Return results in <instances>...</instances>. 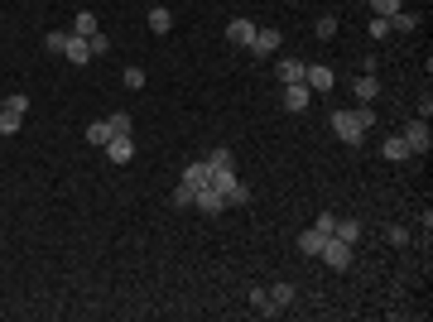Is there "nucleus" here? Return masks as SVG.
<instances>
[{
	"label": "nucleus",
	"instance_id": "obj_18",
	"mask_svg": "<svg viewBox=\"0 0 433 322\" xmlns=\"http://www.w3.org/2000/svg\"><path fill=\"white\" fill-rule=\"evenodd\" d=\"M111 120H92V125H87V144H97V149H106V140H111Z\"/></svg>",
	"mask_w": 433,
	"mask_h": 322
},
{
	"label": "nucleus",
	"instance_id": "obj_14",
	"mask_svg": "<svg viewBox=\"0 0 433 322\" xmlns=\"http://www.w3.org/2000/svg\"><path fill=\"white\" fill-rule=\"evenodd\" d=\"M207 178H212V168H207V159H193V163H183V183H188V188H202Z\"/></svg>",
	"mask_w": 433,
	"mask_h": 322
},
{
	"label": "nucleus",
	"instance_id": "obj_26",
	"mask_svg": "<svg viewBox=\"0 0 433 322\" xmlns=\"http://www.w3.org/2000/svg\"><path fill=\"white\" fill-rule=\"evenodd\" d=\"M106 120H111V130H116V135H135V120H130L126 111H116V116H106Z\"/></svg>",
	"mask_w": 433,
	"mask_h": 322
},
{
	"label": "nucleus",
	"instance_id": "obj_22",
	"mask_svg": "<svg viewBox=\"0 0 433 322\" xmlns=\"http://www.w3.org/2000/svg\"><path fill=\"white\" fill-rule=\"evenodd\" d=\"M245 202H250V188H245L241 178H236V183L226 188V207H245Z\"/></svg>",
	"mask_w": 433,
	"mask_h": 322
},
{
	"label": "nucleus",
	"instance_id": "obj_6",
	"mask_svg": "<svg viewBox=\"0 0 433 322\" xmlns=\"http://www.w3.org/2000/svg\"><path fill=\"white\" fill-rule=\"evenodd\" d=\"M106 159L111 163H130L135 159V135H111L106 140Z\"/></svg>",
	"mask_w": 433,
	"mask_h": 322
},
{
	"label": "nucleus",
	"instance_id": "obj_36",
	"mask_svg": "<svg viewBox=\"0 0 433 322\" xmlns=\"http://www.w3.org/2000/svg\"><path fill=\"white\" fill-rule=\"evenodd\" d=\"M313 226H318L323 236H332V226H337V216H332V212H318V221H313Z\"/></svg>",
	"mask_w": 433,
	"mask_h": 322
},
{
	"label": "nucleus",
	"instance_id": "obj_27",
	"mask_svg": "<svg viewBox=\"0 0 433 322\" xmlns=\"http://www.w3.org/2000/svg\"><path fill=\"white\" fill-rule=\"evenodd\" d=\"M63 44H68V34H63V29H49V34H44V49H49V54L63 58Z\"/></svg>",
	"mask_w": 433,
	"mask_h": 322
},
{
	"label": "nucleus",
	"instance_id": "obj_38",
	"mask_svg": "<svg viewBox=\"0 0 433 322\" xmlns=\"http://www.w3.org/2000/svg\"><path fill=\"white\" fill-rule=\"evenodd\" d=\"M371 39H390V25H385L380 15H376V20H371Z\"/></svg>",
	"mask_w": 433,
	"mask_h": 322
},
{
	"label": "nucleus",
	"instance_id": "obj_32",
	"mask_svg": "<svg viewBox=\"0 0 433 322\" xmlns=\"http://www.w3.org/2000/svg\"><path fill=\"white\" fill-rule=\"evenodd\" d=\"M352 116H356V125H361V130H371V125H376V111L366 106V101H361V106H356Z\"/></svg>",
	"mask_w": 433,
	"mask_h": 322
},
{
	"label": "nucleus",
	"instance_id": "obj_23",
	"mask_svg": "<svg viewBox=\"0 0 433 322\" xmlns=\"http://www.w3.org/2000/svg\"><path fill=\"white\" fill-rule=\"evenodd\" d=\"M380 154H385V159H409V149H405V140H400V135H390Z\"/></svg>",
	"mask_w": 433,
	"mask_h": 322
},
{
	"label": "nucleus",
	"instance_id": "obj_19",
	"mask_svg": "<svg viewBox=\"0 0 433 322\" xmlns=\"http://www.w3.org/2000/svg\"><path fill=\"white\" fill-rule=\"evenodd\" d=\"M323 231H318V226H313V231H303V236H298V250H303V255H308V260H313V255H318V250H323Z\"/></svg>",
	"mask_w": 433,
	"mask_h": 322
},
{
	"label": "nucleus",
	"instance_id": "obj_12",
	"mask_svg": "<svg viewBox=\"0 0 433 322\" xmlns=\"http://www.w3.org/2000/svg\"><path fill=\"white\" fill-rule=\"evenodd\" d=\"M352 92H356V101H366V106H371V101H376V97H380V78H376V73H366V78H356V82H352Z\"/></svg>",
	"mask_w": 433,
	"mask_h": 322
},
{
	"label": "nucleus",
	"instance_id": "obj_11",
	"mask_svg": "<svg viewBox=\"0 0 433 322\" xmlns=\"http://www.w3.org/2000/svg\"><path fill=\"white\" fill-rule=\"evenodd\" d=\"M255 20H231V25H226V39H231V44H241V49H250V39H255Z\"/></svg>",
	"mask_w": 433,
	"mask_h": 322
},
{
	"label": "nucleus",
	"instance_id": "obj_7",
	"mask_svg": "<svg viewBox=\"0 0 433 322\" xmlns=\"http://www.w3.org/2000/svg\"><path fill=\"white\" fill-rule=\"evenodd\" d=\"M279 44H284V34H279V29H255V39H250V54H255V58H270Z\"/></svg>",
	"mask_w": 433,
	"mask_h": 322
},
{
	"label": "nucleus",
	"instance_id": "obj_9",
	"mask_svg": "<svg viewBox=\"0 0 433 322\" xmlns=\"http://www.w3.org/2000/svg\"><path fill=\"white\" fill-rule=\"evenodd\" d=\"M303 68H308V63H298V58H279V63H274V78L284 82V87H294V82H303Z\"/></svg>",
	"mask_w": 433,
	"mask_h": 322
},
{
	"label": "nucleus",
	"instance_id": "obj_10",
	"mask_svg": "<svg viewBox=\"0 0 433 322\" xmlns=\"http://www.w3.org/2000/svg\"><path fill=\"white\" fill-rule=\"evenodd\" d=\"M308 92H313V87H308V82H294V87H284V111H308Z\"/></svg>",
	"mask_w": 433,
	"mask_h": 322
},
{
	"label": "nucleus",
	"instance_id": "obj_35",
	"mask_svg": "<svg viewBox=\"0 0 433 322\" xmlns=\"http://www.w3.org/2000/svg\"><path fill=\"white\" fill-rule=\"evenodd\" d=\"M87 44H92V58H102V54H106V49H111V39H106V34H102V29H97V34H92Z\"/></svg>",
	"mask_w": 433,
	"mask_h": 322
},
{
	"label": "nucleus",
	"instance_id": "obj_34",
	"mask_svg": "<svg viewBox=\"0 0 433 322\" xmlns=\"http://www.w3.org/2000/svg\"><path fill=\"white\" fill-rule=\"evenodd\" d=\"M226 163H231V149H226V144H221V149H212V154H207V168H226Z\"/></svg>",
	"mask_w": 433,
	"mask_h": 322
},
{
	"label": "nucleus",
	"instance_id": "obj_24",
	"mask_svg": "<svg viewBox=\"0 0 433 322\" xmlns=\"http://www.w3.org/2000/svg\"><path fill=\"white\" fill-rule=\"evenodd\" d=\"M313 34H318V39H337V15H318Z\"/></svg>",
	"mask_w": 433,
	"mask_h": 322
},
{
	"label": "nucleus",
	"instance_id": "obj_5",
	"mask_svg": "<svg viewBox=\"0 0 433 322\" xmlns=\"http://www.w3.org/2000/svg\"><path fill=\"white\" fill-rule=\"evenodd\" d=\"M303 82H308L313 92H332V87H337V73H332L327 63H308V68H303Z\"/></svg>",
	"mask_w": 433,
	"mask_h": 322
},
{
	"label": "nucleus",
	"instance_id": "obj_16",
	"mask_svg": "<svg viewBox=\"0 0 433 322\" xmlns=\"http://www.w3.org/2000/svg\"><path fill=\"white\" fill-rule=\"evenodd\" d=\"M265 298H270V313H284V308L294 303V284H274Z\"/></svg>",
	"mask_w": 433,
	"mask_h": 322
},
{
	"label": "nucleus",
	"instance_id": "obj_2",
	"mask_svg": "<svg viewBox=\"0 0 433 322\" xmlns=\"http://www.w3.org/2000/svg\"><path fill=\"white\" fill-rule=\"evenodd\" d=\"M318 260H323L327 269H352V245L337 241V236H327L323 250H318Z\"/></svg>",
	"mask_w": 433,
	"mask_h": 322
},
{
	"label": "nucleus",
	"instance_id": "obj_30",
	"mask_svg": "<svg viewBox=\"0 0 433 322\" xmlns=\"http://www.w3.org/2000/svg\"><path fill=\"white\" fill-rule=\"evenodd\" d=\"M193 192H197V188H188V183H178V188H173V197H169V202H173V207H193Z\"/></svg>",
	"mask_w": 433,
	"mask_h": 322
},
{
	"label": "nucleus",
	"instance_id": "obj_8",
	"mask_svg": "<svg viewBox=\"0 0 433 322\" xmlns=\"http://www.w3.org/2000/svg\"><path fill=\"white\" fill-rule=\"evenodd\" d=\"M63 58L82 68V63H92V44H87L82 34H68V44H63Z\"/></svg>",
	"mask_w": 433,
	"mask_h": 322
},
{
	"label": "nucleus",
	"instance_id": "obj_3",
	"mask_svg": "<svg viewBox=\"0 0 433 322\" xmlns=\"http://www.w3.org/2000/svg\"><path fill=\"white\" fill-rule=\"evenodd\" d=\"M400 140H405V149H409V154H429V149H433L429 120H409V125H405V135H400Z\"/></svg>",
	"mask_w": 433,
	"mask_h": 322
},
{
	"label": "nucleus",
	"instance_id": "obj_25",
	"mask_svg": "<svg viewBox=\"0 0 433 322\" xmlns=\"http://www.w3.org/2000/svg\"><path fill=\"white\" fill-rule=\"evenodd\" d=\"M121 82H126L130 92H140V87H145V68H140V63H130V68L121 73Z\"/></svg>",
	"mask_w": 433,
	"mask_h": 322
},
{
	"label": "nucleus",
	"instance_id": "obj_21",
	"mask_svg": "<svg viewBox=\"0 0 433 322\" xmlns=\"http://www.w3.org/2000/svg\"><path fill=\"white\" fill-rule=\"evenodd\" d=\"M150 29H154V34H169V29H173V10L154 5V10H150Z\"/></svg>",
	"mask_w": 433,
	"mask_h": 322
},
{
	"label": "nucleus",
	"instance_id": "obj_31",
	"mask_svg": "<svg viewBox=\"0 0 433 322\" xmlns=\"http://www.w3.org/2000/svg\"><path fill=\"white\" fill-rule=\"evenodd\" d=\"M20 120H25V116H15V111H0V135H15V130H20Z\"/></svg>",
	"mask_w": 433,
	"mask_h": 322
},
{
	"label": "nucleus",
	"instance_id": "obj_28",
	"mask_svg": "<svg viewBox=\"0 0 433 322\" xmlns=\"http://www.w3.org/2000/svg\"><path fill=\"white\" fill-rule=\"evenodd\" d=\"M0 111H15V116H25V111H29V97H25V92H10Z\"/></svg>",
	"mask_w": 433,
	"mask_h": 322
},
{
	"label": "nucleus",
	"instance_id": "obj_1",
	"mask_svg": "<svg viewBox=\"0 0 433 322\" xmlns=\"http://www.w3.org/2000/svg\"><path fill=\"white\" fill-rule=\"evenodd\" d=\"M332 135H337V140H342V144H361V140H366V130H361V125H356V116L352 111H332Z\"/></svg>",
	"mask_w": 433,
	"mask_h": 322
},
{
	"label": "nucleus",
	"instance_id": "obj_33",
	"mask_svg": "<svg viewBox=\"0 0 433 322\" xmlns=\"http://www.w3.org/2000/svg\"><path fill=\"white\" fill-rule=\"evenodd\" d=\"M250 308H255V313H265V318H274V313H270V298H265V289H250Z\"/></svg>",
	"mask_w": 433,
	"mask_h": 322
},
{
	"label": "nucleus",
	"instance_id": "obj_20",
	"mask_svg": "<svg viewBox=\"0 0 433 322\" xmlns=\"http://www.w3.org/2000/svg\"><path fill=\"white\" fill-rule=\"evenodd\" d=\"M68 34H82V39H92V34H97V15H92V10H78V20H73V29H68Z\"/></svg>",
	"mask_w": 433,
	"mask_h": 322
},
{
	"label": "nucleus",
	"instance_id": "obj_13",
	"mask_svg": "<svg viewBox=\"0 0 433 322\" xmlns=\"http://www.w3.org/2000/svg\"><path fill=\"white\" fill-rule=\"evenodd\" d=\"M332 236H337V241H347V245H356V241H361V221H356V216H337Z\"/></svg>",
	"mask_w": 433,
	"mask_h": 322
},
{
	"label": "nucleus",
	"instance_id": "obj_4",
	"mask_svg": "<svg viewBox=\"0 0 433 322\" xmlns=\"http://www.w3.org/2000/svg\"><path fill=\"white\" fill-rule=\"evenodd\" d=\"M193 207H197L202 216H216V212H226V197H221L216 188H207V183H202V188L193 192Z\"/></svg>",
	"mask_w": 433,
	"mask_h": 322
},
{
	"label": "nucleus",
	"instance_id": "obj_15",
	"mask_svg": "<svg viewBox=\"0 0 433 322\" xmlns=\"http://www.w3.org/2000/svg\"><path fill=\"white\" fill-rule=\"evenodd\" d=\"M385 25H390V34H414V29H419V15H409V10H395Z\"/></svg>",
	"mask_w": 433,
	"mask_h": 322
},
{
	"label": "nucleus",
	"instance_id": "obj_29",
	"mask_svg": "<svg viewBox=\"0 0 433 322\" xmlns=\"http://www.w3.org/2000/svg\"><path fill=\"white\" fill-rule=\"evenodd\" d=\"M366 5H371V10H376L380 20H390V15H395V10H405V5H400V0H366Z\"/></svg>",
	"mask_w": 433,
	"mask_h": 322
},
{
	"label": "nucleus",
	"instance_id": "obj_37",
	"mask_svg": "<svg viewBox=\"0 0 433 322\" xmlns=\"http://www.w3.org/2000/svg\"><path fill=\"white\" fill-rule=\"evenodd\" d=\"M385 236H390V245H409V231H405V226H390Z\"/></svg>",
	"mask_w": 433,
	"mask_h": 322
},
{
	"label": "nucleus",
	"instance_id": "obj_17",
	"mask_svg": "<svg viewBox=\"0 0 433 322\" xmlns=\"http://www.w3.org/2000/svg\"><path fill=\"white\" fill-rule=\"evenodd\" d=\"M236 183V163H226V168H212V178H207V188H216L221 197H226V188Z\"/></svg>",
	"mask_w": 433,
	"mask_h": 322
}]
</instances>
